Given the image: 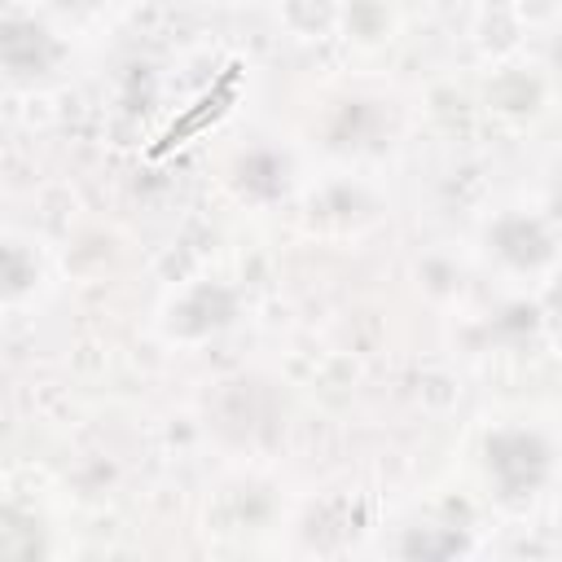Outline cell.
Listing matches in <instances>:
<instances>
[{"instance_id":"obj_1","label":"cell","mask_w":562,"mask_h":562,"mask_svg":"<svg viewBox=\"0 0 562 562\" xmlns=\"http://www.w3.org/2000/svg\"><path fill=\"white\" fill-rule=\"evenodd\" d=\"M492 470L509 492L536 487L540 474H544V448L527 435H505V439L492 443Z\"/></svg>"},{"instance_id":"obj_2","label":"cell","mask_w":562,"mask_h":562,"mask_svg":"<svg viewBox=\"0 0 562 562\" xmlns=\"http://www.w3.org/2000/svg\"><path fill=\"white\" fill-rule=\"evenodd\" d=\"M61 4H92V0H61Z\"/></svg>"}]
</instances>
